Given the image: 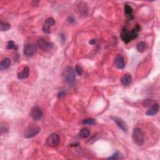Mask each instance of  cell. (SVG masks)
Instances as JSON below:
<instances>
[{
	"label": "cell",
	"instance_id": "6da1fadb",
	"mask_svg": "<svg viewBox=\"0 0 160 160\" xmlns=\"http://www.w3.org/2000/svg\"><path fill=\"white\" fill-rule=\"evenodd\" d=\"M141 27L139 25H136L133 30L130 31L124 27L121 33V38L125 43H128L131 41L136 39L137 36H138V33L140 31Z\"/></svg>",
	"mask_w": 160,
	"mask_h": 160
},
{
	"label": "cell",
	"instance_id": "7a4b0ae2",
	"mask_svg": "<svg viewBox=\"0 0 160 160\" xmlns=\"http://www.w3.org/2000/svg\"><path fill=\"white\" fill-rule=\"evenodd\" d=\"M63 79L68 83H73L75 80V72L72 67L68 66L63 73Z\"/></svg>",
	"mask_w": 160,
	"mask_h": 160
},
{
	"label": "cell",
	"instance_id": "3957f363",
	"mask_svg": "<svg viewBox=\"0 0 160 160\" xmlns=\"http://www.w3.org/2000/svg\"><path fill=\"white\" fill-rule=\"evenodd\" d=\"M133 140L134 143L138 146H142L144 143V136L139 128H134L133 132Z\"/></svg>",
	"mask_w": 160,
	"mask_h": 160
},
{
	"label": "cell",
	"instance_id": "277c9868",
	"mask_svg": "<svg viewBox=\"0 0 160 160\" xmlns=\"http://www.w3.org/2000/svg\"><path fill=\"white\" fill-rule=\"evenodd\" d=\"M60 143V137L58 134L54 133L51 134L46 139V143L50 147L54 148L59 145Z\"/></svg>",
	"mask_w": 160,
	"mask_h": 160
},
{
	"label": "cell",
	"instance_id": "5b68a950",
	"mask_svg": "<svg viewBox=\"0 0 160 160\" xmlns=\"http://www.w3.org/2000/svg\"><path fill=\"white\" fill-rule=\"evenodd\" d=\"M38 46L44 52H48L53 48V44L49 41H47L43 38H40L38 41Z\"/></svg>",
	"mask_w": 160,
	"mask_h": 160
},
{
	"label": "cell",
	"instance_id": "8992f818",
	"mask_svg": "<svg viewBox=\"0 0 160 160\" xmlns=\"http://www.w3.org/2000/svg\"><path fill=\"white\" fill-rule=\"evenodd\" d=\"M42 110L38 106H34L31 108L30 111V116L33 119L36 121H40L43 117Z\"/></svg>",
	"mask_w": 160,
	"mask_h": 160
},
{
	"label": "cell",
	"instance_id": "52a82bcc",
	"mask_svg": "<svg viewBox=\"0 0 160 160\" xmlns=\"http://www.w3.org/2000/svg\"><path fill=\"white\" fill-rule=\"evenodd\" d=\"M36 45L33 43H28L24 47V54L27 57H31L36 53Z\"/></svg>",
	"mask_w": 160,
	"mask_h": 160
},
{
	"label": "cell",
	"instance_id": "ba28073f",
	"mask_svg": "<svg viewBox=\"0 0 160 160\" xmlns=\"http://www.w3.org/2000/svg\"><path fill=\"white\" fill-rule=\"evenodd\" d=\"M40 132V129L39 127L34 126H30L26 130L24 134V136L26 138H31L34 136H36L37 134L39 133Z\"/></svg>",
	"mask_w": 160,
	"mask_h": 160
},
{
	"label": "cell",
	"instance_id": "9c48e42d",
	"mask_svg": "<svg viewBox=\"0 0 160 160\" xmlns=\"http://www.w3.org/2000/svg\"><path fill=\"white\" fill-rule=\"evenodd\" d=\"M55 23V21L53 18H47L45 23H44V26L42 28L43 32L45 34H50L51 33V27L53 26Z\"/></svg>",
	"mask_w": 160,
	"mask_h": 160
},
{
	"label": "cell",
	"instance_id": "30bf717a",
	"mask_svg": "<svg viewBox=\"0 0 160 160\" xmlns=\"http://www.w3.org/2000/svg\"><path fill=\"white\" fill-rule=\"evenodd\" d=\"M114 65L118 69H122L125 66L124 58L121 54H118L114 59Z\"/></svg>",
	"mask_w": 160,
	"mask_h": 160
},
{
	"label": "cell",
	"instance_id": "8fae6325",
	"mask_svg": "<svg viewBox=\"0 0 160 160\" xmlns=\"http://www.w3.org/2000/svg\"><path fill=\"white\" fill-rule=\"evenodd\" d=\"M111 118L114 121L115 123L117 124V126L119 127L123 132H125V133L127 132L128 128L126 126V124L123 120H121V118L117 117H112Z\"/></svg>",
	"mask_w": 160,
	"mask_h": 160
},
{
	"label": "cell",
	"instance_id": "7c38bea8",
	"mask_svg": "<svg viewBox=\"0 0 160 160\" xmlns=\"http://www.w3.org/2000/svg\"><path fill=\"white\" fill-rule=\"evenodd\" d=\"M29 75H30V68L28 66H25L22 70V71L18 73L17 77L20 79H24L28 78Z\"/></svg>",
	"mask_w": 160,
	"mask_h": 160
},
{
	"label": "cell",
	"instance_id": "4fadbf2b",
	"mask_svg": "<svg viewBox=\"0 0 160 160\" xmlns=\"http://www.w3.org/2000/svg\"><path fill=\"white\" fill-rule=\"evenodd\" d=\"M159 110V105L158 103H153L151 106V109H149L148 111H146V114L147 116H154L158 113Z\"/></svg>",
	"mask_w": 160,
	"mask_h": 160
},
{
	"label": "cell",
	"instance_id": "5bb4252c",
	"mask_svg": "<svg viewBox=\"0 0 160 160\" xmlns=\"http://www.w3.org/2000/svg\"><path fill=\"white\" fill-rule=\"evenodd\" d=\"M11 65V61L8 58H6L4 60H3L0 64V69L5 70L9 68Z\"/></svg>",
	"mask_w": 160,
	"mask_h": 160
},
{
	"label": "cell",
	"instance_id": "9a60e30c",
	"mask_svg": "<svg viewBox=\"0 0 160 160\" xmlns=\"http://www.w3.org/2000/svg\"><path fill=\"white\" fill-rule=\"evenodd\" d=\"M132 76L129 74H126L121 78V82L123 85L128 86L130 84L131 82H132Z\"/></svg>",
	"mask_w": 160,
	"mask_h": 160
},
{
	"label": "cell",
	"instance_id": "2e32d148",
	"mask_svg": "<svg viewBox=\"0 0 160 160\" xmlns=\"http://www.w3.org/2000/svg\"><path fill=\"white\" fill-rule=\"evenodd\" d=\"M124 13L127 18H132L133 17V8L132 6L128 5H124Z\"/></svg>",
	"mask_w": 160,
	"mask_h": 160
},
{
	"label": "cell",
	"instance_id": "e0dca14e",
	"mask_svg": "<svg viewBox=\"0 0 160 160\" xmlns=\"http://www.w3.org/2000/svg\"><path fill=\"white\" fill-rule=\"evenodd\" d=\"M79 135L80 137H81L82 138H86L90 135V131L87 128H83L79 133Z\"/></svg>",
	"mask_w": 160,
	"mask_h": 160
},
{
	"label": "cell",
	"instance_id": "ac0fdd59",
	"mask_svg": "<svg viewBox=\"0 0 160 160\" xmlns=\"http://www.w3.org/2000/svg\"><path fill=\"white\" fill-rule=\"evenodd\" d=\"M146 48V44L143 42V41H141L138 43L136 45V49L140 53H143L145 51Z\"/></svg>",
	"mask_w": 160,
	"mask_h": 160
},
{
	"label": "cell",
	"instance_id": "d6986e66",
	"mask_svg": "<svg viewBox=\"0 0 160 160\" xmlns=\"http://www.w3.org/2000/svg\"><path fill=\"white\" fill-rule=\"evenodd\" d=\"M10 24L9 23L1 21V24H0V30L1 31H6L10 29Z\"/></svg>",
	"mask_w": 160,
	"mask_h": 160
},
{
	"label": "cell",
	"instance_id": "ffe728a7",
	"mask_svg": "<svg viewBox=\"0 0 160 160\" xmlns=\"http://www.w3.org/2000/svg\"><path fill=\"white\" fill-rule=\"evenodd\" d=\"M6 48L8 50H17L18 49V47L17 44H15L13 41H9L7 42V44H6Z\"/></svg>",
	"mask_w": 160,
	"mask_h": 160
},
{
	"label": "cell",
	"instance_id": "44dd1931",
	"mask_svg": "<svg viewBox=\"0 0 160 160\" xmlns=\"http://www.w3.org/2000/svg\"><path fill=\"white\" fill-rule=\"evenodd\" d=\"M82 124L84 125H93V124H95V120L93 119V118H88V119L83 120Z\"/></svg>",
	"mask_w": 160,
	"mask_h": 160
},
{
	"label": "cell",
	"instance_id": "7402d4cb",
	"mask_svg": "<svg viewBox=\"0 0 160 160\" xmlns=\"http://www.w3.org/2000/svg\"><path fill=\"white\" fill-rule=\"evenodd\" d=\"M123 158V155L119 151H116L115 153L112 155L111 157L108 158V159H118Z\"/></svg>",
	"mask_w": 160,
	"mask_h": 160
},
{
	"label": "cell",
	"instance_id": "603a6c76",
	"mask_svg": "<svg viewBox=\"0 0 160 160\" xmlns=\"http://www.w3.org/2000/svg\"><path fill=\"white\" fill-rule=\"evenodd\" d=\"M75 71L78 76H81L83 74V68L81 66L76 65L75 67Z\"/></svg>",
	"mask_w": 160,
	"mask_h": 160
},
{
	"label": "cell",
	"instance_id": "cb8c5ba5",
	"mask_svg": "<svg viewBox=\"0 0 160 160\" xmlns=\"http://www.w3.org/2000/svg\"><path fill=\"white\" fill-rule=\"evenodd\" d=\"M66 95V91L65 90H61L59 92V93L58 94V98L59 99L60 98H62L63 97H65Z\"/></svg>",
	"mask_w": 160,
	"mask_h": 160
},
{
	"label": "cell",
	"instance_id": "d4e9b609",
	"mask_svg": "<svg viewBox=\"0 0 160 160\" xmlns=\"http://www.w3.org/2000/svg\"><path fill=\"white\" fill-rule=\"evenodd\" d=\"M68 22H69V23L73 24V23H75V18H73V17H69V18H68Z\"/></svg>",
	"mask_w": 160,
	"mask_h": 160
},
{
	"label": "cell",
	"instance_id": "484cf974",
	"mask_svg": "<svg viewBox=\"0 0 160 160\" xmlns=\"http://www.w3.org/2000/svg\"><path fill=\"white\" fill-rule=\"evenodd\" d=\"M89 44H92V45H93V44H96V43H97V40L96 39H92L90 41H89Z\"/></svg>",
	"mask_w": 160,
	"mask_h": 160
},
{
	"label": "cell",
	"instance_id": "4316f807",
	"mask_svg": "<svg viewBox=\"0 0 160 160\" xmlns=\"http://www.w3.org/2000/svg\"><path fill=\"white\" fill-rule=\"evenodd\" d=\"M60 38H61V40L63 42H65V36H64L63 34H60Z\"/></svg>",
	"mask_w": 160,
	"mask_h": 160
}]
</instances>
